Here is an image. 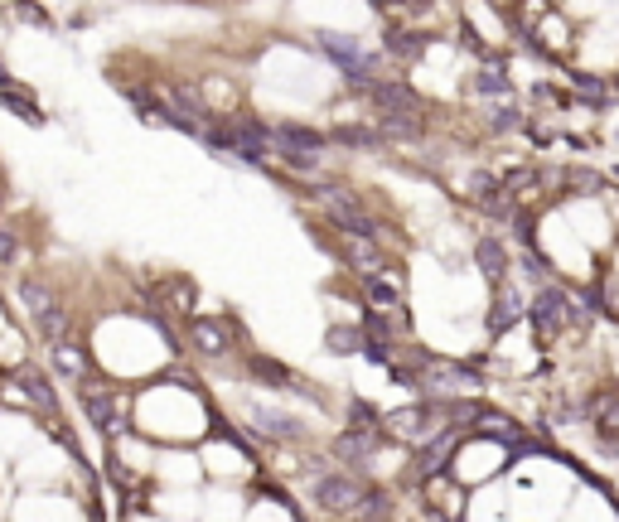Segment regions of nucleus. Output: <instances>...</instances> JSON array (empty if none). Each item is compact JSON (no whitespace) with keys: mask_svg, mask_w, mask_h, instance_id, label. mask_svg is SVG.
I'll list each match as a JSON object with an SVG mask.
<instances>
[{"mask_svg":"<svg viewBox=\"0 0 619 522\" xmlns=\"http://www.w3.org/2000/svg\"><path fill=\"white\" fill-rule=\"evenodd\" d=\"M319 498H325L329 508H358V484H344V479H325V484H319Z\"/></svg>","mask_w":619,"mask_h":522,"instance_id":"f257e3e1","label":"nucleus"},{"mask_svg":"<svg viewBox=\"0 0 619 522\" xmlns=\"http://www.w3.org/2000/svg\"><path fill=\"white\" fill-rule=\"evenodd\" d=\"M358 344H363L358 329H334V334H329V348H334V354H354Z\"/></svg>","mask_w":619,"mask_h":522,"instance_id":"f03ea898","label":"nucleus"},{"mask_svg":"<svg viewBox=\"0 0 619 522\" xmlns=\"http://www.w3.org/2000/svg\"><path fill=\"white\" fill-rule=\"evenodd\" d=\"M20 261V237L10 228H0V266H15Z\"/></svg>","mask_w":619,"mask_h":522,"instance_id":"7ed1b4c3","label":"nucleus"},{"mask_svg":"<svg viewBox=\"0 0 619 522\" xmlns=\"http://www.w3.org/2000/svg\"><path fill=\"white\" fill-rule=\"evenodd\" d=\"M194 334H199V348H204V354H223V334L214 329V324H194Z\"/></svg>","mask_w":619,"mask_h":522,"instance_id":"20e7f679","label":"nucleus"}]
</instances>
